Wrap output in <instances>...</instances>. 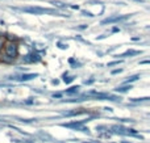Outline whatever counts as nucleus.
I'll return each instance as SVG.
<instances>
[{
  "mask_svg": "<svg viewBox=\"0 0 150 143\" xmlns=\"http://www.w3.org/2000/svg\"><path fill=\"white\" fill-rule=\"evenodd\" d=\"M20 11L30 13V15H45V13H47V15H57V16H66V17H69L67 15L58 13L55 9H49V8H41V7H23L20 8Z\"/></svg>",
  "mask_w": 150,
  "mask_h": 143,
  "instance_id": "obj_1",
  "label": "nucleus"
},
{
  "mask_svg": "<svg viewBox=\"0 0 150 143\" xmlns=\"http://www.w3.org/2000/svg\"><path fill=\"white\" fill-rule=\"evenodd\" d=\"M16 57H17V46H16V43H13V42H8V43L5 45L4 58L1 57V59H4L5 62H12Z\"/></svg>",
  "mask_w": 150,
  "mask_h": 143,
  "instance_id": "obj_2",
  "label": "nucleus"
},
{
  "mask_svg": "<svg viewBox=\"0 0 150 143\" xmlns=\"http://www.w3.org/2000/svg\"><path fill=\"white\" fill-rule=\"evenodd\" d=\"M86 121H75V122H69V123H62L63 128H67V129H75V130H83V131H87L84 128H83V123Z\"/></svg>",
  "mask_w": 150,
  "mask_h": 143,
  "instance_id": "obj_3",
  "label": "nucleus"
},
{
  "mask_svg": "<svg viewBox=\"0 0 150 143\" xmlns=\"http://www.w3.org/2000/svg\"><path fill=\"white\" fill-rule=\"evenodd\" d=\"M129 17V16H112V17H108L105 18V20L101 21V25H107V24H115V22H120V21H124L127 20V18Z\"/></svg>",
  "mask_w": 150,
  "mask_h": 143,
  "instance_id": "obj_4",
  "label": "nucleus"
},
{
  "mask_svg": "<svg viewBox=\"0 0 150 143\" xmlns=\"http://www.w3.org/2000/svg\"><path fill=\"white\" fill-rule=\"evenodd\" d=\"M40 59H41V57H40L38 54L32 53V54H28L25 58H24V62H38Z\"/></svg>",
  "mask_w": 150,
  "mask_h": 143,
  "instance_id": "obj_5",
  "label": "nucleus"
},
{
  "mask_svg": "<svg viewBox=\"0 0 150 143\" xmlns=\"http://www.w3.org/2000/svg\"><path fill=\"white\" fill-rule=\"evenodd\" d=\"M38 74H25V75H21L20 78H17L18 81H28V80H32V79L37 78Z\"/></svg>",
  "mask_w": 150,
  "mask_h": 143,
  "instance_id": "obj_6",
  "label": "nucleus"
},
{
  "mask_svg": "<svg viewBox=\"0 0 150 143\" xmlns=\"http://www.w3.org/2000/svg\"><path fill=\"white\" fill-rule=\"evenodd\" d=\"M138 54H141V51H137V50H128V51H125L124 54H121L120 57H128V55H138Z\"/></svg>",
  "mask_w": 150,
  "mask_h": 143,
  "instance_id": "obj_7",
  "label": "nucleus"
},
{
  "mask_svg": "<svg viewBox=\"0 0 150 143\" xmlns=\"http://www.w3.org/2000/svg\"><path fill=\"white\" fill-rule=\"evenodd\" d=\"M83 110H75V112H67V113H63V116H67V117H70V116H78V114H83Z\"/></svg>",
  "mask_w": 150,
  "mask_h": 143,
  "instance_id": "obj_8",
  "label": "nucleus"
},
{
  "mask_svg": "<svg viewBox=\"0 0 150 143\" xmlns=\"http://www.w3.org/2000/svg\"><path fill=\"white\" fill-rule=\"evenodd\" d=\"M132 89V87L130 86H127V87H120V88H116V92H121V93H124V92H128Z\"/></svg>",
  "mask_w": 150,
  "mask_h": 143,
  "instance_id": "obj_9",
  "label": "nucleus"
},
{
  "mask_svg": "<svg viewBox=\"0 0 150 143\" xmlns=\"http://www.w3.org/2000/svg\"><path fill=\"white\" fill-rule=\"evenodd\" d=\"M79 88H80L79 86H76V87H71L70 89H66V93H76V92L79 91Z\"/></svg>",
  "mask_w": 150,
  "mask_h": 143,
  "instance_id": "obj_10",
  "label": "nucleus"
},
{
  "mask_svg": "<svg viewBox=\"0 0 150 143\" xmlns=\"http://www.w3.org/2000/svg\"><path fill=\"white\" fill-rule=\"evenodd\" d=\"M138 79H140V76H138V75H134V76H132V78L127 79V80H125V83H132V81H137Z\"/></svg>",
  "mask_w": 150,
  "mask_h": 143,
  "instance_id": "obj_11",
  "label": "nucleus"
},
{
  "mask_svg": "<svg viewBox=\"0 0 150 143\" xmlns=\"http://www.w3.org/2000/svg\"><path fill=\"white\" fill-rule=\"evenodd\" d=\"M52 4H54L55 7H58V8H66V4H63V3H59V1H52Z\"/></svg>",
  "mask_w": 150,
  "mask_h": 143,
  "instance_id": "obj_12",
  "label": "nucleus"
},
{
  "mask_svg": "<svg viewBox=\"0 0 150 143\" xmlns=\"http://www.w3.org/2000/svg\"><path fill=\"white\" fill-rule=\"evenodd\" d=\"M74 79H75L74 76H70V78H66V76H63V81H65V83H71Z\"/></svg>",
  "mask_w": 150,
  "mask_h": 143,
  "instance_id": "obj_13",
  "label": "nucleus"
},
{
  "mask_svg": "<svg viewBox=\"0 0 150 143\" xmlns=\"http://www.w3.org/2000/svg\"><path fill=\"white\" fill-rule=\"evenodd\" d=\"M149 97H144V99H140V101H148ZM132 101H138L137 99H132Z\"/></svg>",
  "mask_w": 150,
  "mask_h": 143,
  "instance_id": "obj_14",
  "label": "nucleus"
},
{
  "mask_svg": "<svg viewBox=\"0 0 150 143\" xmlns=\"http://www.w3.org/2000/svg\"><path fill=\"white\" fill-rule=\"evenodd\" d=\"M83 15H84V16H90V17H92V13H91V12H87V11H83Z\"/></svg>",
  "mask_w": 150,
  "mask_h": 143,
  "instance_id": "obj_15",
  "label": "nucleus"
},
{
  "mask_svg": "<svg viewBox=\"0 0 150 143\" xmlns=\"http://www.w3.org/2000/svg\"><path fill=\"white\" fill-rule=\"evenodd\" d=\"M119 63H120V60H119V62L116 60V62H111V63H108V66H115V64H119Z\"/></svg>",
  "mask_w": 150,
  "mask_h": 143,
  "instance_id": "obj_16",
  "label": "nucleus"
},
{
  "mask_svg": "<svg viewBox=\"0 0 150 143\" xmlns=\"http://www.w3.org/2000/svg\"><path fill=\"white\" fill-rule=\"evenodd\" d=\"M121 71H122V70H115V71H112V74L115 75V74H119V72H121Z\"/></svg>",
  "mask_w": 150,
  "mask_h": 143,
  "instance_id": "obj_17",
  "label": "nucleus"
},
{
  "mask_svg": "<svg viewBox=\"0 0 150 143\" xmlns=\"http://www.w3.org/2000/svg\"><path fill=\"white\" fill-rule=\"evenodd\" d=\"M61 96H62V95H61V93H57V95H53V97H61Z\"/></svg>",
  "mask_w": 150,
  "mask_h": 143,
  "instance_id": "obj_18",
  "label": "nucleus"
},
{
  "mask_svg": "<svg viewBox=\"0 0 150 143\" xmlns=\"http://www.w3.org/2000/svg\"><path fill=\"white\" fill-rule=\"evenodd\" d=\"M1 46H3V38H0V49H1Z\"/></svg>",
  "mask_w": 150,
  "mask_h": 143,
  "instance_id": "obj_19",
  "label": "nucleus"
},
{
  "mask_svg": "<svg viewBox=\"0 0 150 143\" xmlns=\"http://www.w3.org/2000/svg\"><path fill=\"white\" fill-rule=\"evenodd\" d=\"M136 1H142V0H136Z\"/></svg>",
  "mask_w": 150,
  "mask_h": 143,
  "instance_id": "obj_20",
  "label": "nucleus"
}]
</instances>
